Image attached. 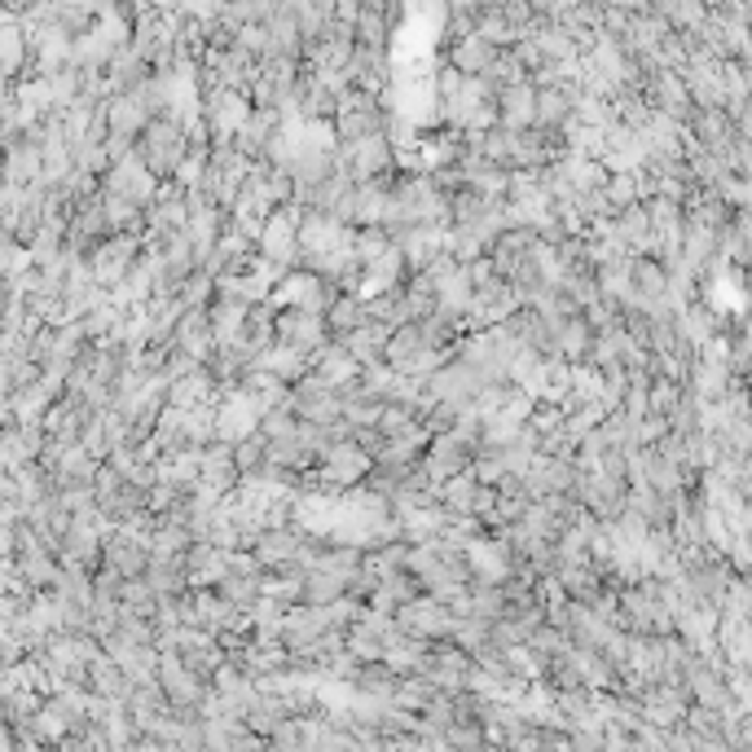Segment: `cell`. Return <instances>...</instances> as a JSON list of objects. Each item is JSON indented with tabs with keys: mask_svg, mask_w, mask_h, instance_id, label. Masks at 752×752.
<instances>
[{
	"mask_svg": "<svg viewBox=\"0 0 752 752\" xmlns=\"http://www.w3.org/2000/svg\"><path fill=\"white\" fill-rule=\"evenodd\" d=\"M317 484L326 493H344L348 484H361L366 471H370V454L348 436V441H331L326 449H317Z\"/></svg>",
	"mask_w": 752,
	"mask_h": 752,
	"instance_id": "1",
	"label": "cell"
},
{
	"mask_svg": "<svg viewBox=\"0 0 752 752\" xmlns=\"http://www.w3.org/2000/svg\"><path fill=\"white\" fill-rule=\"evenodd\" d=\"M326 340H331V331H326V317H321V312L299 308V304H282L273 312V344H286V348L312 357Z\"/></svg>",
	"mask_w": 752,
	"mask_h": 752,
	"instance_id": "2",
	"label": "cell"
},
{
	"mask_svg": "<svg viewBox=\"0 0 752 752\" xmlns=\"http://www.w3.org/2000/svg\"><path fill=\"white\" fill-rule=\"evenodd\" d=\"M159 176L137 159V150L133 155H124V159H111V168L101 172V194H120V198H128V202H137L141 211L159 198Z\"/></svg>",
	"mask_w": 752,
	"mask_h": 752,
	"instance_id": "3",
	"label": "cell"
},
{
	"mask_svg": "<svg viewBox=\"0 0 752 752\" xmlns=\"http://www.w3.org/2000/svg\"><path fill=\"white\" fill-rule=\"evenodd\" d=\"M137 251H141V238H137V234H106L84 260H88L93 282H97L101 291H111V286L128 273V264L137 260Z\"/></svg>",
	"mask_w": 752,
	"mask_h": 752,
	"instance_id": "4",
	"label": "cell"
},
{
	"mask_svg": "<svg viewBox=\"0 0 752 752\" xmlns=\"http://www.w3.org/2000/svg\"><path fill=\"white\" fill-rule=\"evenodd\" d=\"M577 463L572 458H555V454H542V449H532L528 467L519 471V484L528 497H546V493H572L577 484Z\"/></svg>",
	"mask_w": 752,
	"mask_h": 752,
	"instance_id": "5",
	"label": "cell"
},
{
	"mask_svg": "<svg viewBox=\"0 0 752 752\" xmlns=\"http://www.w3.org/2000/svg\"><path fill=\"white\" fill-rule=\"evenodd\" d=\"M392 616H396V629H405L414 638H427V642L449 638V625H454V612L432 594H418V599L400 603Z\"/></svg>",
	"mask_w": 752,
	"mask_h": 752,
	"instance_id": "6",
	"label": "cell"
},
{
	"mask_svg": "<svg viewBox=\"0 0 752 752\" xmlns=\"http://www.w3.org/2000/svg\"><path fill=\"white\" fill-rule=\"evenodd\" d=\"M304 528L299 523H278V528H260V537H256V546H251V555H256V564L264 568V572H282V568H295V559H299V546H304Z\"/></svg>",
	"mask_w": 752,
	"mask_h": 752,
	"instance_id": "7",
	"label": "cell"
},
{
	"mask_svg": "<svg viewBox=\"0 0 752 752\" xmlns=\"http://www.w3.org/2000/svg\"><path fill=\"white\" fill-rule=\"evenodd\" d=\"M422 471H427V480H432V489L441 484V480H449L454 471H467L471 467V454L449 436V432H432V441H427V449H422Z\"/></svg>",
	"mask_w": 752,
	"mask_h": 752,
	"instance_id": "8",
	"label": "cell"
},
{
	"mask_svg": "<svg viewBox=\"0 0 752 752\" xmlns=\"http://www.w3.org/2000/svg\"><path fill=\"white\" fill-rule=\"evenodd\" d=\"M243 480V471L234 467V449L230 441H211L202 445V463H198V484L207 489H217V493H234Z\"/></svg>",
	"mask_w": 752,
	"mask_h": 752,
	"instance_id": "9",
	"label": "cell"
},
{
	"mask_svg": "<svg viewBox=\"0 0 752 752\" xmlns=\"http://www.w3.org/2000/svg\"><path fill=\"white\" fill-rule=\"evenodd\" d=\"M427 652H432V642H427V638H414V633H405V629H392V633L383 638V656H379V661L405 678V674H422Z\"/></svg>",
	"mask_w": 752,
	"mask_h": 752,
	"instance_id": "10",
	"label": "cell"
},
{
	"mask_svg": "<svg viewBox=\"0 0 752 752\" xmlns=\"http://www.w3.org/2000/svg\"><path fill=\"white\" fill-rule=\"evenodd\" d=\"M84 687H88L93 695H101V700H115V704H124L128 691H133L128 674L115 665V656H106V652H97V656L88 661V669H84Z\"/></svg>",
	"mask_w": 752,
	"mask_h": 752,
	"instance_id": "11",
	"label": "cell"
},
{
	"mask_svg": "<svg viewBox=\"0 0 752 752\" xmlns=\"http://www.w3.org/2000/svg\"><path fill=\"white\" fill-rule=\"evenodd\" d=\"M321 317H326L331 340H344L348 331H357L361 321L370 317V312H366V295H361V291H335L331 304L321 308Z\"/></svg>",
	"mask_w": 752,
	"mask_h": 752,
	"instance_id": "12",
	"label": "cell"
},
{
	"mask_svg": "<svg viewBox=\"0 0 752 752\" xmlns=\"http://www.w3.org/2000/svg\"><path fill=\"white\" fill-rule=\"evenodd\" d=\"M211 590H217L225 603H234L238 612H247L264 594V568H230Z\"/></svg>",
	"mask_w": 752,
	"mask_h": 752,
	"instance_id": "13",
	"label": "cell"
},
{
	"mask_svg": "<svg viewBox=\"0 0 752 752\" xmlns=\"http://www.w3.org/2000/svg\"><path fill=\"white\" fill-rule=\"evenodd\" d=\"M308 370H317L326 383H348V379H357L361 374V366H357V357L340 344V340H326L321 344L312 357H308Z\"/></svg>",
	"mask_w": 752,
	"mask_h": 752,
	"instance_id": "14",
	"label": "cell"
},
{
	"mask_svg": "<svg viewBox=\"0 0 752 752\" xmlns=\"http://www.w3.org/2000/svg\"><path fill=\"white\" fill-rule=\"evenodd\" d=\"M159 260H163V282H159V291H176L194 269H198V256H194V247H189V238H185V230L181 234H172L163 247H159Z\"/></svg>",
	"mask_w": 752,
	"mask_h": 752,
	"instance_id": "15",
	"label": "cell"
},
{
	"mask_svg": "<svg viewBox=\"0 0 752 752\" xmlns=\"http://www.w3.org/2000/svg\"><path fill=\"white\" fill-rule=\"evenodd\" d=\"M590 344H594V326H590V321H585L581 312H572V317H564V321H559V331H555V348H559V357H564L568 366H585Z\"/></svg>",
	"mask_w": 752,
	"mask_h": 752,
	"instance_id": "16",
	"label": "cell"
},
{
	"mask_svg": "<svg viewBox=\"0 0 752 752\" xmlns=\"http://www.w3.org/2000/svg\"><path fill=\"white\" fill-rule=\"evenodd\" d=\"M202 400H217V383L207 379L202 366H194V370L168 379V405H176V409H194V405H202Z\"/></svg>",
	"mask_w": 752,
	"mask_h": 752,
	"instance_id": "17",
	"label": "cell"
},
{
	"mask_svg": "<svg viewBox=\"0 0 752 752\" xmlns=\"http://www.w3.org/2000/svg\"><path fill=\"white\" fill-rule=\"evenodd\" d=\"M387 326H383V321H374V317H366L361 321V326L357 331H348L340 344L357 357V366H374V361H383V344H387Z\"/></svg>",
	"mask_w": 752,
	"mask_h": 752,
	"instance_id": "18",
	"label": "cell"
},
{
	"mask_svg": "<svg viewBox=\"0 0 752 752\" xmlns=\"http://www.w3.org/2000/svg\"><path fill=\"white\" fill-rule=\"evenodd\" d=\"M493 58H497V45H489L480 32L458 36V45H454V53H449V62H454L458 75H484V71L493 66Z\"/></svg>",
	"mask_w": 752,
	"mask_h": 752,
	"instance_id": "19",
	"label": "cell"
},
{
	"mask_svg": "<svg viewBox=\"0 0 752 752\" xmlns=\"http://www.w3.org/2000/svg\"><path fill=\"white\" fill-rule=\"evenodd\" d=\"M344 581H348V577H340V572H331V568H304V572H299V603L326 607V603H335V599L344 594Z\"/></svg>",
	"mask_w": 752,
	"mask_h": 752,
	"instance_id": "20",
	"label": "cell"
},
{
	"mask_svg": "<svg viewBox=\"0 0 752 752\" xmlns=\"http://www.w3.org/2000/svg\"><path fill=\"white\" fill-rule=\"evenodd\" d=\"M14 564H19V572H23V581H27L32 590H49L53 577H58V559H53V551H49L45 542L23 546V551L14 555Z\"/></svg>",
	"mask_w": 752,
	"mask_h": 752,
	"instance_id": "21",
	"label": "cell"
},
{
	"mask_svg": "<svg viewBox=\"0 0 752 752\" xmlns=\"http://www.w3.org/2000/svg\"><path fill=\"white\" fill-rule=\"evenodd\" d=\"M476 489H480V480H476V476H471V467H467V471H454L449 480H441V484H436V502L449 510V519H458V515H471Z\"/></svg>",
	"mask_w": 752,
	"mask_h": 752,
	"instance_id": "22",
	"label": "cell"
},
{
	"mask_svg": "<svg viewBox=\"0 0 752 752\" xmlns=\"http://www.w3.org/2000/svg\"><path fill=\"white\" fill-rule=\"evenodd\" d=\"M353 691L357 695H374V700H392V691H396V682H400V674L396 669H387L383 661H361L357 669H353Z\"/></svg>",
	"mask_w": 752,
	"mask_h": 752,
	"instance_id": "23",
	"label": "cell"
},
{
	"mask_svg": "<svg viewBox=\"0 0 752 752\" xmlns=\"http://www.w3.org/2000/svg\"><path fill=\"white\" fill-rule=\"evenodd\" d=\"M101 217H106V230L111 234H137L141 238V230H146V211L120 194H101Z\"/></svg>",
	"mask_w": 752,
	"mask_h": 752,
	"instance_id": "24",
	"label": "cell"
},
{
	"mask_svg": "<svg viewBox=\"0 0 752 752\" xmlns=\"http://www.w3.org/2000/svg\"><path fill=\"white\" fill-rule=\"evenodd\" d=\"M436 308L454 312V317H467L471 312V282H467V269L454 264L445 278H436Z\"/></svg>",
	"mask_w": 752,
	"mask_h": 752,
	"instance_id": "25",
	"label": "cell"
},
{
	"mask_svg": "<svg viewBox=\"0 0 752 752\" xmlns=\"http://www.w3.org/2000/svg\"><path fill=\"white\" fill-rule=\"evenodd\" d=\"M256 366H264L269 374H278V379L291 387L299 374H308V353H295V348H286V344H269V348L256 357Z\"/></svg>",
	"mask_w": 752,
	"mask_h": 752,
	"instance_id": "26",
	"label": "cell"
},
{
	"mask_svg": "<svg viewBox=\"0 0 752 752\" xmlns=\"http://www.w3.org/2000/svg\"><path fill=\"white\" fill-rule=\"evenodd\" d=\"M146 581L155 585V594H168V599L185 594V590H189L185 559H181V555H172V559H150V564H146Z\"/></svg>",
	"mask_w": 752,
	"mask_h": 752,
	"instance_id": "27",
	"label": "cell"
},
{
	"mask_svg": "<svg viewBox=\"0 0 752 752\" xmlns=\"http://www.w3.org/2000/svg\"><path fill=\"white\" fill-rule=\"evenodd\" d=\"M441 687L432 682V678H422V674H405L400 682H396V691H392V704H400V708H409V713H422V704L432 700Z\"/></svg>",
	"mask_w": 752,
	"mask_h": 752,
	"instance_id": "28",
	"label": "cell"
},
{
	"mask_svg": "<svg viewBox=\"0 0 752 752\" xmlns=\"http://www.w3.org/2000/svg\"><path fill=\"white\" fill-rule=\"evenodd\" d=\"M120 603L133 607V612H141V616H150L155 603H159V594H155V585H150L146 572H141V577H124V585H120Z\"/></svg>",
	"mask_w": 752,
	"mask_h": 752,
	"instance_id": "29",
	"label": "cell"
},
{
	"mask_svg": "<svg viewBox=\"0 0 752 752\" xmlns=\"http://www.w3.org/2000/svg\"><path fill=\"white\" fill-rule=\"evenodd\" d=\"M269 748L278 752H295V748H308V730H304V717H282L269 735H264Z\"/></svg>",
	"mask_w": 752,
	"mask_h": 752,
	"instance_id": "30",
	"label": "cell"
},
{
	"mask_svg": "<svg viewBox=\"0 0 752 752\" xmlns=\"http://www.w3.org/2000/svg\"><path fill=\"white\" fill-rule=\"evenodd\" d=\"M484 743L489 739H484L480 717H458V722L445 726V748H484Z\"/></svg>",
	"mask_w": 752,
	"mask_h": 752,
	"instance_id": "31",
	"label": "cell"
},
{
	"mask_svg": "<svg viewBox=\"0 0 752 752\" xmlns=\"http://www.w3.org/2000/svg\"><path fill=\"white\" fill-rule=\"evenodd\" d=\"M211 291H217V278H211L207 269H194L181 286H176V299L185 304V308H198V304H207L211 299Z\"/></svg>",
	"mask_w": 752,
	"mask_h": 752,
	"instance_id": "32",
	"label": "cell"
},
{
	"mask_svg": "<svg viewBox=\"0 0 752 752\" xmlns=\"http://www.w3.org/2000/svg\"><path fill=\"white\" fill-rule=\"evenodd\" d=\"M230 449H234V467H238L243 476H251L256 467H264V436H260V432H247V436L234 441Z\"/></svg>",
	"mask_w": 752,
	"mask_h": 752,
	"instance_id": "33",
	"label": "cell"
},
{
	"mask_svg": "<svg viewBox=\"0 0 752 752\" xmlns=\"http://www.w3.org/2000/svg\"><path fill=\"white\" fill-rule=\"evenodd\" d=\"M88 581H93V599H101V603H120V585H124V577H120L111 564H97V568L88 572Z\"/></svg>",
	"mask_w": 752,
	"mask_h": 752,
	"instance_id": "34",
	"label": "cell"
},
{
	"mask_svg": "<svg viewBox=\"0 0 752 752\" xmlns=\"http://www.w3.org/2000/svg\"><path fill=\"white\" fill-rule=\"evenodd\" d=\"M0 331H5V326H0Z\"/></svg>",
	"mask_w": 752,
	"mask_h": 752,
	"instance_id": "35",
	"label": "cell"
}]
</instances>
